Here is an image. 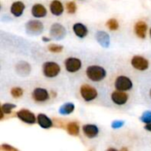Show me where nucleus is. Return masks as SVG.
Wrapping results in <instances>:
<instances>
[{"instance_id": "nucleus-18", "label": "nucleus", "mask_w": 151, "mask_h": 151, "mask_svg": "<svg viewBox=\"0 0 151 151\" xmlns=\"http://www.w3.org/2000/svg\"><path fill=\"white\" fill-rule=\"evenodd\" d=\"M37 124L43 129H50L53 127V121L44 113H39L37 115Z\"/></svg>"}, {"instance_id": "nucleus-12", "label": "nucleus", "mask_w": 151, "mask_h": 151, "mask_svg": "<svg viewBox=\"0 0 151 151\" xmlns=\"http://www.w3.org/2000/svg\"><path fill=\"white\" fill-rule=\"evenodd\" d=\"M134 30L135 35L141 38V39H145L147 36V32H148V25L145 21L143 20H139L134 24Z\"/></svg>"}, {"instance_id": "nucleus-30", "label": "nucleus", "mask_w": 151, "mask_h": 151, "mask_svg": "<svg viewBox=\"0 0 151 151\" xmlns=\"http://www.w3.org/2000/svg\"><path fill=\"white\" fill-rule=\"evenodd\" d=\"M2 150L5 151H18V149H15L14 147H12L11 145L9 144H2L1 148H0Z\"/></svg>"}, {"instance_id": "nucleus-27", "label": "nucleus", "mask_w": 151, "mask_h": 151, "mask_svg": "<svg viewBox=\"0 0 151 151\" xmlns=\"http://www.w3.org/2000/svg\"><path fill=\"white\" fill-rule=\"evenodd\" d=\"M140 120L144 124L151 123V111H145L142 114V116L140 118Z\"/></svg>"}, {"instance_id": "nucleus-32", "label": "nucleus", "mask_w": 151, "mask_h": 151, "mask_svg": "<svg viewBox=\"0 0 151 151\" xmlns=\"http://www.w3.org/2000/svg\"><path fill=\"white\" fill-rule=\"evenodd\" d=\"M42 40L43 41V42H50V38H48V37H46V36H43L42 38Z\"/></svg>"}, {"instance_id": "nucleus-33", "label": "nucleus", "mask_w": 151, "mask_h": 151, "mask_svg": "<svg viewBox=\"0 0 151 151\" xmlns=\"http://www.w3.org/2000/svg\"><path fill=\"white\" fill-rule=\"evenodd\" d=\"M109 150H117L116 149H109Z\"/></svg>"}, {"instance_id": "nucleus-21", "label": "nucleus", "mask_w": 151, "mask_h": 151, "mask_svg": "<svg viewBox=\"0 0 151 151\" xmlns=\"http://www.w3.org/2000/svg\"><path fill=\"white\" fill-rule=\"evenodd\" d=\"M74 110H75V105L73 103H65L59 107L58 112L63 116H66L72 114L74 111Z\"/></svg>"}, {"instance_id": "nucleus-20", "label": "nucleus", "mask_w": 151, "mask_h": 151, "mask_svg": "<svg viewBox=\"0 0 151 151\" xmlns=\"http://www.w3.org/2000/svg\"><path fill=\"white\" fill-rule=\"evenodd\" d=\"M15 70H16L18 74L22 75V76H26V75H28L30 73L31 66L28 63H27L25 61H20L16 65Z\"/></svg>"}, {"instance_id": "nucleus-7", "label": "nucleus", "mask_w": 151, "mask_h": 151, "mask_svg": "<svg viewBox=\"0 0 151 151\" xmlns=\"http://www.w3.org/2000/svg\"><path fill=\"white\" fill-rule=\"evenodd\" d=\"M82 67V62L79 58L69 57L65 60V68L70 73H75L79 72Z\"/></svg>"}, {"instance_id": "nucleus-29", "label": "nucleus", "mask_w": 151, "mask_h": 151, "mask_svg": "<svg viewBox=\"0 0 151 151\" xmlns=\"http://www.w3.org/2000/svg\"><path fill=\"white\" fill-rule=\"evenodd\" d=\"M125 125V121L124 120H114L111 123V127L113 129H119L120 127H122Z\"/></svg>"}, {"instance_id": "nucleus-31", "label": "nucleus", "mask_w": 151, "mask_h": 151, "mask_svg": "<svg viewBox=\"0 0 151 151\" xmlns=\"http://www.w3.org/2000/svg\"><path fill=\"white\" fill-rule=\"evenodd\" d=\"M144 129H145L146 131L151 132V123H150V124H145V126H144Z\"/></svg>"}, {"instance_id": "nucleus-1", "label": "nucleus", "mask_w": 151, "mask_h": 151, "mask_svg": "<svg viewBox=\"0 0 151 151\" xmlns=\"http://www.w3.org/2000/svg\"><path fill=\"white\" fill-rule=\"evenodd\" d=\"M86 76L88 80L94 82H100L104 81L107 76L106 70L98 65H88L86 69Z\"/></svg>"}, {"instance_id": "nucleus-25", "label": "nucleus", "mask_w": 151, "mask_h": 151, "mask_svg": "<svg viewBox=\"0 0 151 151\" xmlns=\"http://www.w3.org/2000/svg\"><path fill=\"white\" fill-rule=\"evenodd\" d=\"M23 89L19 87H14L11 89V95L14 98H19L23 96Z\"/></svg>"}, {"instance_id": "nucleus-13", "label": "nucleus", "mask_w": 151, "mask_h": 151, "mask_svg": "<svg viewBox=\"0 0 151 151\" xmlns=\"http://www.w3.org/2000/svg\"><path fill=\"white\" fill-rule=\"evenodd\" d=\"M82 132L86 137L88 139H93L99 134V128L96 125L86 124L82 127Z\"/></svg>"}, {"instance_id": "nucleus-17", "label": "nucleus", "mask_w": 151, "mask_h": 151, "mask_svg": "<svg viewBox=\"0 0 151 151\" xmlns=\"http://www.w3.org/2000/svg\"><path fill=\"white\" fill-rule=\"evenodd\" d=\"M96 39L97 42L104 48H108L111 44L110 35L105 31H103V30L97 31L96 34Z\"/></svg>"}, {"instance_id": "nucleus-4", "label": "nucleus", "mask_w": 151, "mask_h": 151, "mask_svg": "<svg viewBox=\"0 0 151 151\" xmlns=\"http://www.w3.org/2000/svg\"><path fill=\"white\" fill-rule=\"evenodd\" d=\"M114 87L118 90L127 92L133 88L134 83L129 77L126 76V75H119L115 79Z\"/></svg>"}, {"instance_id": "nucleus-6", "label": "nucleus", "mask_w": 151, "mask_h": 151, "mask_svg": "<svg viewBox=\"0 0 151 151\" xmlns=\"http://www.w3.org/2000/svg\"><path fill=\"white\" fill-rule=\"evenodd\" d=\"M16 116L19 120L27 125H34L37 123V116H35V113L29 110L21 109L16 112Z\"/></svg>"}, {"instance_id": "nucleus-26", "label": "nucleus", "mask_w": 151, "mask_h": 151, "mask_svg": "<svg viewBox=\"0 0 151 151\" xmlns=\"http://www.w3.org/2000/svg\"><path fill=\"white\" fill-rule=\"evenodd\" d=\"M65 8H66V11L68 13L70 14H73L76 12L77 11V5H76V3L73 2V1H69L66 3V5H65Z\"/></svg>"}, {"instance_id": "nucleus-34", "label": "nucleus", "mask_w": 151, "mask_h": 151, "mask_svg": "<svg viewBox=\"0 0 151 151\" xmlns=\"http://www.w3.org/2000/svg\"><path fill=\"white\" fill-rule=\"evenodd\" d=\"M150 38H151V27H150Z\"/></svg>"}, {"instance_id": "nucleus-8", "label": "nucleus", "mask_w": 151, "mask_h": 151, "mask_svg": "<svg viewBox=\"0 0 151 151\" xmlns=\"http://www.w3.org/2000/svg\"><path fill=\"white\" fill-rule=\"evenodd\" d=\"M131 65L137 71L144 72L150 67V61L140 55H135L131 58Z\"/></svg>"}, {"instance_id": "nucleus-2", "label": "nucleus", "mask_w": 151, "mask_h": 151, "mask_svg": "<svg viewBox=\"0 0 151 151\" xmlns=\"http://www.w3.org/2000/svg\"><path fill=\"white\" fill-rule=\"evenodd\" d=\"M42 74L46 78L52 79L59 75L61 72V67L58 63L54 61H47L42 64Z\"/></svg>"}, {"instance_id": "nucleus-22", "label": "nucleus", "mask_w": 151, "mask_h": 151, "mask_svg": "<svg viewBox=\"0 0 151 151\" xmlns=\"http://www.w3.org/2000/svg\"><path fill=\"white\" fill-rule=\"evenodd\" d=\"M66 131L70 135L77 136L80 134V126L77 122H70L66 126Z\"/></svg>"}, {"instance_id": "nucleus-19", "label": "nucleus", "mask_w": 151, "mask_h": 151, "mask_svg": "<svg viewBox=\"0 0 151 151\" xmlns=\"http://www.w3.org/2000/svg\"><path fill=\"white\" fill-rule=\"evenodd\" d=\"M64 5L60 0H53L50 4V12L54 16H60L64 12Z\"/></svg>"}, {"instance_id": "nucleus-5", "label": "nucleus", "mask_w": 151, "mask_h": 151, "mask_svg": "<svg viewBox=\"0 0 151 151\" xmlns=\"http://www.w3.org/2000/svg\"><path fill=\"white\" fill-rule=\"evenodd\" d=\"M26 31L27 34L31 35H38L42 34V32L44 29V26L42 22L39 19H30L28 20L26 25Z\"/></svg>"}, {"instance_id": "nucleus-24", "label": "nucleus", "mask_w": 151, "mask_h": 151, "mask_svg": "<svg viewBox=\"0 0 151 151\" xmlns=\"http://www.w3.org/2000/svg\"><path fill=\"white\" fill-rule=\"evenodd\" d=\"M106 26H107V27H108L110 30H111V31H116V30H118L119 27V21H118L116 19L111 18V19H110L106 22Z\"/></svg>"}, {"instance_id": "nucleus-35", "label": "nucleus", "mask_w": 151, "mask_h": 151, "mask_svg": "<svg viewBox=\"0 0 151 151\" xmlns=\"http://www.w3.org/2000/svg\"><path fill=\"white\" fill-rule=\"evenodd\" d=\"M150 97L151 98V88H150Z\"/></svg>"}, {"instance_id": "nucleus-10", "label": "nucleus", "mask_w": 151, "mask_h": 151, "mask_svg": "<svg viewBox=\"0 0 151 151\" xmlns=\"http://www.w3.org/2000/svg\"><path fill=\"white\" fill-rule=\"evenodd\" d=\"M111 99L114 104L119 105V106H122V105H125L128 102L129 96L126 91H121V90L116 89L115 91L111 92Z\"/></svg>"}, {"instance_id": "nucleus-15", "label": "nucleus", "mask_w": 151, "mask_h": 151, "mask_svg": "<svg viewBox=\"0 0 151 151\" xmlns=\"http://www.w3.org/2000/svg\"><path fill=\"white\" fill-rule=\"evenodd\" d=\"M48 11L42 4H35L31 8V14L35 19H42L47 16Z\"/></svg>"}, {"instance_id": "nucleus-23", "label": "nucleus", "mask_w": 151, "mask_h": 151, "mask_svg": "<svg viewBox=\"0 0 151 151\" xmlns=\"http://www.w3.org/2000/svg\"><path fill=\"white\" fill-rule=\"evenodd\" d=\"M16 108V104H11V103H6V104H3L1 105V111H3L4 114L8 115L11 114L12 110Z\"/></svg>"}, {"instance_id": "nucleus-11", "label": "nucleus", "mask_w": 151, "mask_h": 151, "mask_svg": "<svg viewBox=\"0 0 151 151\" xmlns=\"http://www.w3.org/2000/svg\"><path fill=\"white\" fill-rule=\"evenodd\" d=\"M50 93L46 88L37 87L32 92V98L36 103H44L50 99Z\"/></svg>"}, {"instance_id": "nucleus-28", "label": "nucleus", "mask_w": 151, "mask_h": 151, "mask_svg": "<svg viewBox=\"0 0 151 151\" xmlns=\"http://www.w3.org/2000/svg\"><path fill=\"white\" fill-rule=\"evenodd\" d=\"M64 47L61 45H56V44H51L49 46V50L52 53H60L62 52Z\"/></svg>"}, {"instance_id": "nucleus-3", "label": "nucleus", "mask_w": 151, "mask_h": 151, "mask_svg": "<svg viewBox=\"0 0 151 151\" xmlns=\"http://www.w3.org/2000/svg\"><path fill=\"white\" fill-rule=\"evenodd\" d=\"M80 95L85 102L89 103L97 98L98 92L93 86L89 84H83L80 88Z\"/></svg>"}, {"instance_id": "nucleus-9", "label": "nucleus", "mask_w": 151, "mask_h": 151, "mask_svg": "<svg viewBox=\"0 0 151 151\" xmlns=\"http://www.w3.org/2000/svg\"><path fill=\"white\" fill-rule=\"evenodd\" d=\"M50 37L55 40H62L66 35V29L62 24L54 23L50 26Z\"/></svg>"}, {"instance_id": "nucleus-14", "label": "nucleus", "mask_w": 151, "mask_h": 151, "mask_svg": "<svg viewBox=\"0 0 151 151\" xmlns=\"http://www.w3.org/2000/svg\"><path fill=\"white\" fill-rule=\"evenodd\" d=\"M25 9H26V5L22 1H15L12 4L10 7V12L12 16L19 18L24 13Z\"/></svg>"}, {"instance_id": "nucleus-16", "label": "nucleus", "mask_w": 151, "mask_h": 151, "mask_svg": "<svg viewBox=\"0 0 151 151\" xmlns=\"http://www.w3.org/2000/svg\"><path fill=\"white\" fill-rule=\"evenodd\" d=\"M73 31L74 35L78 38H81V39L85 38L88 34V29L87 26L81 22L74 23L73 26Z\"/></svg>"}]
</instances>
